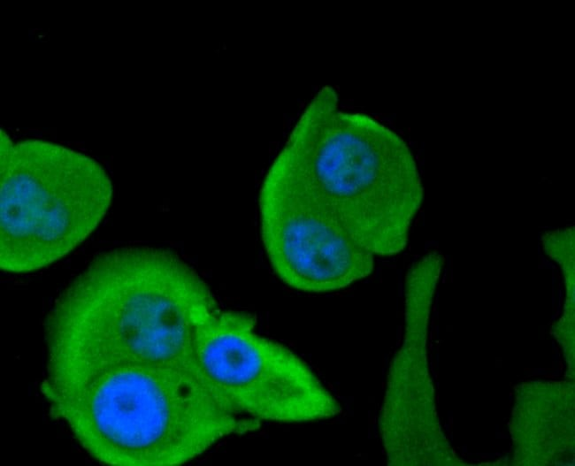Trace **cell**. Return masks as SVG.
Listing matches in <instances>:
<instances>
[{
    "instance_id": "cell-1",
    "label": "cell",
    "mask_w": 575,
    "mask_h": 466,
    "mask_svg": "<svg viewBox=\"0 0 575 466\" xmlns=\"http://www.w3.org/2000/svg\"><path fill=\"white\" fill-rule=\"evenodd\" d=\"M265 180L322 204L374 256L406 248L424 197L404 140L371 116L341 111L330 87L310 103Z\"/></svg>"
},
{
    "instance_id": "cell-2",
    "label": "cell",
    "mask_w": 575,
    "mask_h": 466,
    "mask_svg": "<svg viewBox=\"0 0 575 466\" xmlns=\"http://www.w3.org/2000/svg\"><path fill=\"white\" fill-rule=\"evenodd\" d=\"M1 269L28 272L73 251L108 211L112 186L104 167L67 147L13 142L1 130Z\"/></svg>"
},
{
    "instance_id": "cell-3",
    "label": "cell",
    "mask_w": 575,
    "mask_h": 466,
    "mask_svg": "<svg viewBox=\"0 0 575 466\" xmlns=\"http://www.w3.org/2000/svg\"><path fill=\"white\" fill-rule=\"evenodd\" d=\"M252 315L219 309L197 340L203 372L215 394L257 419L302 423L341 412L310 368L285 346L255 332Z\"/></svg>"
},
{
    "instance_id": "cell-4",
    "label": "cell",
    "mask_w": 575,
    "mask_h": 466,
    "mask_svg": "<svg viewBox=\"0 0 575 466\" xmlns=\"http://www.w3.org/2000/svg\"><path fill=\"white\" fill-rule=\"evenodd\" d=\"M259 214L266 256L277 276L290 287L332 292L372 272L374 256L334 214L310 196L264 180Z\"/></svg>"
},
{
    "instance_id": "cell-5",
    "label": "cell",
    "mask_w": 575,
    "mask_h": 466,
    "mask_svg": "<svg viewBox=\"0 0 575 466\" xmlns=\"http://www.w3.org/2000/svg\"><path fill=\"white\" fill-rule=\"evenodd\" d=\"M441 272L436 263L421 259L406 276L404 337L390 367L380 417L390 465L448 464L452 461L436 413L426 355L430 314Z\"/></svg>"
},
{
    "instance_id": "cell-6",
    "label": "cell",
    "mask_w": 575,
    "mask_h": 466,
    "mask_svg": "<svg viewBox=\"0 0 575 466\" xmlns=\"http://www.w3.org/2000/svg\"><path fill=\"white\" fill-rule=\"evenodd\" d=\"M541 246L547 256L564 272L565 300L563 316L556 325V332L564 338L573 335L574 327V226L550 230L541 236Z\"/></svg>"
}]
</instances>
